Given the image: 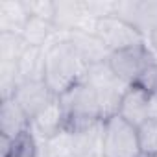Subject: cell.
I'll list each match as a JSON object with an SVG mask.
<instances>
[{
  "instance_id": "obj_1",
  "label": "cell",
  "mask_w": 157,
  "mask_h": 157,
  "mask_svg": "<svg viewBox=\"0 0 157 157\" xmlns=\"http://www.w3.org/2000/svg\"><path fill=\"white\" fill-rule=\"evenodd\" d=\"M85 65L78 57L74 46L68 43L67 33L54 39L44 48V82L56 96L63 94L68 87L83 80Z\"/></svg>"
},
{
  "instance_id": "obj_2",
  "label": "cell",
  "mask_w": 157,
  "mask_h": 157,
  "mask_svg": "<svg viewBox=\"0 0 157 157\" xmlns=\"http://www.w3.org/2000/svg\"><path fill=\"white\" fill-rule=\"evenodd\" d=\"M59 102L65 113L67 129L70 131L83 129L104 120L98 94L85 80H80L59 94Z\"/></svg>"
},
{
  "instance_id": "obj_3",
  "label": "cell",
  "mask_w": 157,
  "mask_h": 157,
  "mask_svg": "<svg viewBox=\"0 0 157 157\" xmlns=\"http://www.w3.org/2000/svg\"><path fill=\"white\" fill-rule=\"evenodd\" d=\"M102 155L104 157H140L137 128L118 115L102 122Z\"/></svg>"
},
{
  "instance_id": "obj_4",
  "label": "cell",
  "mask_w": 157,
  "mask_h": 157,
  "mask_svg": "<svg viewBox=\"0 0 157 157\" xmlns=\"http://www.w3.org/2000/svg\"><path fill=\"white\" fill-rule=\"evenodd\" d=\"M83 80L96 91L98 100H100V107H102V118H107L111 115H117L118 104L122 94L126 93V89L129 87L128 83H124L122 80L113 74V70L109 68L107 63H100V65H93L85 68Z\"/></svg>"
},
{
  "instance_id": "obj_5",
  "label": "cell",
  "mask_w": 157,
  "mask_h": 157,
  "mask_svg": "<svg viewBox=\"0 0 157 157\" xmlns=\"http://www.w3.org/2000/svg\"><path fill=\"white\" fill-rule=\"evenodd\" d=\"M155 61L151 50L148 48V44H139L133 48H124L118 52H113L107 59L109 68L113 70V74L122 80L128 85H135L139 76L144 72V68L148 65H151Z\"/></svg>"
},
{
  "instance_id": "obj_6",
  "label": "cell",
  "mask_w": 157,
  "mask_h": 157,
  "mask_svg": "<svg viewBox=\"0 0 157 157\" xmlns=\"http://www.w3.org/2000/svg\"><path fill=\"white\" fill-rule=\"evenodd\" d=\"M94 33L98 35V39L105 44V48L111 54L146 43L144 35H140L133 26H129L128 22H124L122 19H118L115 15L96 21Z\"/></svg>"
},
{
  "instance_id": "obj_7",
  "label": "cell",
  "mask_w": 157,
  "mask_h": 157,
  "mask_svg": "<svg viewBox=\"0 0 157 157\" xmlns=\"http://www.w3.org/2000/svg\"><path fill=\"white\" fill-rule=\"evenodd\" d=\"M117 115L139 128L150 118H157V98L139 85H129L120 98Z\"/></svg>"
},
{
  "instance_id": "obj_8",
  "label": "cell",
  "mask_w": 157,
  "mask_h": 157,
  "mask_svg": "<svg viewBox=\"0 0 157 157\" xmlns=\"http://www.w3.org/2000/svg\"><path fill=\"white\" fill-rule=\"evenodd\" d=\"M115 17L133 26L144 39L157 28V0H128L117 2Z\"/></svg>"
},
{
  "instance_id": "obj_9",
  "label": "cell",
  "mask_w": 157,
  "mask_h": 157,
  "mask_svg": "<svg viewBox=\"0 0 157 157\" xmlns=\"http://www.w3.org/2000/svg\"><path fill=\"white\" fill-rule=\"evenodd\" d=\"M56 98L57 96L46 85V82H21L13 94V100L24 109V113L30 117V120H33Z\"/></svg>"
},
{
  "instance_id": "obj_10",
  "label": "cell",
  "mask_w": 157,
  "mask_h": 157,
  "mask_svg": "<svg viewBox=\"0 0 157 157\" xmlns=\"http://www.w3.org/2000/svg\"><path fill=\"white\" fill-rule=\"evenodd\" d=\"M68 43L74 46L78 57L82 59V63L85 67H93V65H100V63H107L111 52L105 48V44L98 39V35L94 32H70L67 33Z\"/></svg>"
},
{
  "instance_id": "obj_11",
  "label": "cell",
  "mask_w": 157,
  "mask_h": 157,
  "mask_svg": "<svg viewBox=\"0 0 157 157\" xmlns=\"http://www.w3.org/2000/svg\"><path fill=\"white\" fill-rule=\"evenodd\" d=\"M32 131V120L24 109L13 100H2L0 105V135L8 139H17Z\"/></svg>"
},
{
  "instance_id": "obj_12",
  "label": "cell",
  "mask_w": 157,
  "mask_h": 157,
  "mask_svg": "<svg viewBox=\"0 0 157 157\" xmlns=\"http://www.w3.org/2000/svg\"><path fill=\"white\" fill-rule=\"evenodd\" d=\"M65 128H67V124H65V113H63L59 96L32 120V133L35 135V139L39 137L41 142H44L46 139L57 135Z\"/></svg>"
},
{
  "instance_id": "obj_13",
  "label": "cell",
  "mask_w": 157,
  "mask_h": 157,
  "mask_svg": "<svg viewBox=\"0 0 157 157\" xmlns=\"http://www.w3.org/2000/svg\"><path fill=\"white\" fill-rule=\"evenodd\" d=\"M30 19L26 2H0V33H22Z\"/></svg>"
},
{
  "instance_id": "obj_14",
  "label": "cell",
  "mask_w": 157,
  "mask_h": 157,
  "mask_svg": "<svg viewBox=\"0 0 157 157\" xmlns=\"http://www.w3.org/2000/svg\"><path fill=\"white\" fill-rule=\"evenodd\" d=\"M102 122H96L89 128L72 131L74 157H93V155L102 153Z\"/></svg>"
},
{
  "instance_id": "obj_15",
  "label": "cell",
  "mask_w": 157,
  "mask_h": 157,
  "mask_svg": "<svg viewBox=\"0 0 157 157\" xmlns=\"http://www.w3.org/2000/svg\"><path fill=\"white\" fill-rule=\"evenodd\" d=\"M21 82H44V48L30 46L17 63Z\"/></svg>"
},
{
  "instance_id": "obj_16",
  "label": "cell",
  "mask_w": 157,
  "mask_h": 157,
  "mask_svg": "<svg viewBox=\"0 0 157 157\" xmlns=\"http://www.w3.org/2000/svg\"><path fill=\"white\" fill-rule=\"evenodd\" d=\"M57 30L54 26V22L46 21V19H41V17H32L28 19L24 30H22V37L24 41L28 43V46H35V48H46L56 37Z\"/></svg>"
},
{
  "instance_id": "obj_17",
  "label": "cell",
  "mask_w": 157,
  "mask_h": 157,
  "mask_svg": "<svg viewBox=\"0 0 157 157\" xmlns=\"http://www.w3.org/2000/svg\"><path fill=\"white\" fill-rule=\"evenodd\" d=\"M0 144H2V157H39L41 155V146L32 131L17 139H8L0 135Z\"/></svg>"
},
{
  "instance_id": "obj_18",
  "label": "cell",
  "mask_w": 157,
  "mask_h": 157,
  "mask_svg": "<svg viewBox=\"0 0 157 157\" xmlns=\"http://www.w3.org/2000/svg\"><path fill=\"white\" fill-rule=\"evenodd\" d=\"M44 157H74V137L70 129H61L57 135L46 139L41 146Z\"/></svg>"
},
{
  "instance_id": "obj_19",
  "label": "cell",
  "mask_w": 157,
  "mask_h": 157,
  "mask_svg": "<svg viewBox=\"0 0 157 157\" xmlns=\"http://www.w3.org/2000/svg\"><path fill=\"white\" fill-rule=\"evenodd\" d=\"M28 43L19 33H0V63H19L28 50Z\"/></svg>"
},
{
  "instance_id": "obj_20",
  "label": "cell",
  "mask_w": 157,
  "mask_h": 157,
  "mask_svg": "<svg viewBox=\"0 0 157 157\" xmlns=\"http://www.w3.org/2000/svg\"><path fill=\"white\" fill-rule=\"evenodd\" d=\"M137 139L142 157H157V118H150L137 128Z\"/></svg>"
},
{
  "instance_id": "obj_21",
  "label": "cell",
  "mask_w": 157,
  "mask_h": 157,
  "mask_svg": "<svg viewBox=\"0 0 157 157\" xmlns=\"http://www.w3.org/2000/svg\"><path fill=\"white\" fill-rule=\"evenodd\" d=\"M28 13L32 17H41L46 19L50 22H54V15H56V2H44V0H33V2H26Z\"/></svg>"
},
{
  "instance_id": "obj_22",
  "label": "cell",
  "mask_w": 157,
  "mask_h": 157,
  "mask_svg": "<svg viewBox=\"0 0 157 157\" xmlns=\"http://www.w3.org/2000/svg\"><path fill=\"white\" fill-rule=\"evenodd\" d=\"M135 85H139L140 89L148 91L150 94L157 93V61H153L151 65H148L144 68V72L139 76V80H137Z\"/></svg>"
},
{
  "instance_id": "obj_23",
  "label": "cell",
  "mask_w": 157,
  "mask_h": 157,
  "mask_svg": "<svg viewBox=\"0 0 157 157\" xmlns=\"http://www.w3.org/2000/svg\"><path fill=\"white\" fill-rule=\"evenodd\" d=\"M146 41L150 43V48L157 52V28H155V30H153V32H151L148 37H146Z\"/></svg>"
},
{
  "instance_id": "obj_24",
  "label": "cell",
  "mask_w": 157,
  "mask_h": 157,
  "mask_svg": "<svg viewBox=\"0 0 157 157\" xmlns=\"http://www.w3.org/2000/svg\"><path fill=\"white\" fill-rule=\"evenodd\" d=\"M93 157H104V155H102V153H100V155H93Z\"/></svg>"
},
{
  "instance_id": "obj_25",
  "label": "cell",
  "mask_w": 157,
  "mask_h": 157,
  "mask_svg": "<svg viewBox=\"0 0 157 157\" xmlns=\"http://www.w3.org/2000/svg\"><path fill=\"white\" fill-rule=\"evenodd\" d=\"M153 96H155V98H157V93H155V94H153Z\"/></svg>"
},
{
  "instance_id": "obj_26",
  "label": "cell",
  "mask_w": 157,
  "mask_h": 157,
  "mask_svg": "<svg viewBox=\"0 0 157 157\" xmlns=\"http://www.w3.org/2000/svg\"><path fill=\"white\" fill-rule=\"evenodd\" d=\"M140 157H142V155H140Z\"/></svg>"
}]
</instances>
